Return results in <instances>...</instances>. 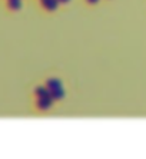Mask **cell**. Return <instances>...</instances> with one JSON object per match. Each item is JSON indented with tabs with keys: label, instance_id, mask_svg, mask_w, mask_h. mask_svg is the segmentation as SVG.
I'll return each mask as SVG.
<instances>
[{
	"label": "cell",
	"instance_id": "obj_1",
	"mask_svg": "<svg viewBox=\"0 0 146 159\" xmlns=\"http://www.w3.org/2000/svg\"><path fill=\"white\" fill-rule=\"evenodd\" d=\"M9 6H10V9L16 10V9H19V7H20V3H19V0H10Z\"/></svg>",
	"mask_w": 146,
	"mask_h": 159
}]
</instances>
